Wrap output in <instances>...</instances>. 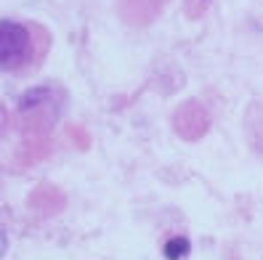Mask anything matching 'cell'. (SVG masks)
<instances>
[{
	"mask_svg": "<svg viewBox=\"0 0 263 260\" xmlns=\"http://www.w3.org/2000/svg\"><path fill=\"white\" fill-rule=\"evenodd\" d=\"M32 56V35L16 22H3L0 27V58L6 72H19L29 64Z\"/></svg>",
	"mask_w": 263,
	"mask_h": 260,
	"instance_id": "obj_1",
	"label": "cell"
},
{
	"mask_svg": "<svg viewBox=\"0 0 263 260\" xmlns=\"http://www.w3.org/2000/svg\"><path fill=\"white\" fill-rule=\"evenodd\" d=\"M189 252V242L183 239V236H176V239H170L167 244H165V255L170 257V260H178V257H183Z\"/></svg>",
	"mask_w": 263,
	"mask_h": 260,
	"instance_id": "obj_2",
	"label": "cell"
}]
</instances>
